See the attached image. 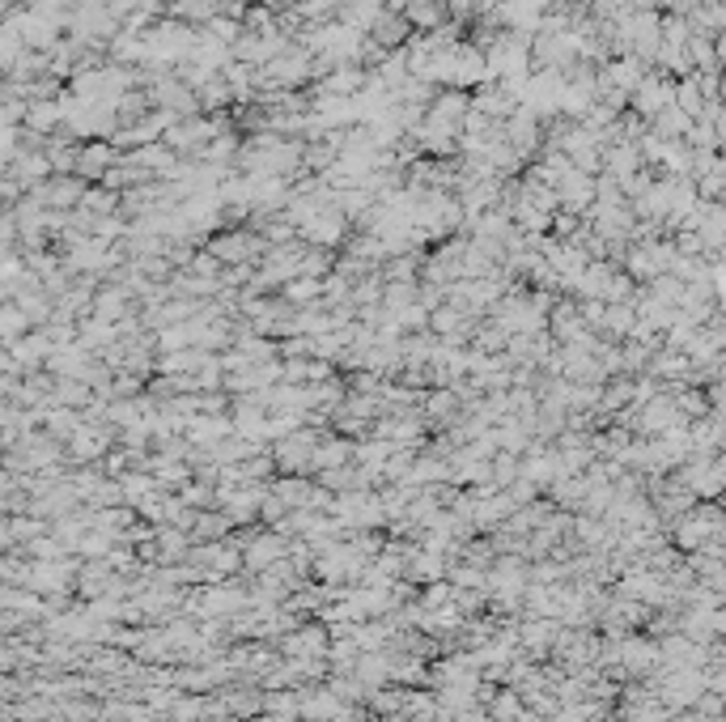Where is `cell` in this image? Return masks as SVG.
Here are the masks:
<instances>
[{"label": "cell", "instance_id": "cell-1", "mask_svg": "<svg viewBox=\"0 0 726 722\" xmlns=\"http://www.w3.org/2000/svg\"><path fill=\"white\" fill-rule=\"evenodd\" d=\"M518 714H523V705H518V693H501L497 705H493V718H497V722H514Z\"/></svg>", "mask_w": 726, "mask_h": 722}, {"label": "cell", "instance_id": "cell-2", "mask_svg": "<svg viewBox=\"0 0 726 722\" xmlns=\"http://www.w3.org/2000/svg\"><path fill=\"white\" fill-rule=\"evenodd\" d=\"M323 646H327V642H323V633H319V629H302V633L289 642V650H306V654H319Z\"/></svg>", "mask_w": 726, "mask_h": 722}, {"label": "cell", "instance_id": "cell-3", "mask_svg": "<svg viewBox=\"0 0 726 722\" xmlns=\"http://www.w3.org/2000/svg\"><path fill=\"white\" fill-rule=\"evenodd\" d=\"M77 196H81V183H56V187L47 191V204H56V209H60V204H73Z\"/></svg>", "mask_w": 726, "mask_h": 722}, {"label": "cell", "instance_id": "cell-4", "mask_svg": "<svg viewBox=\"0 0 726 722\" xmlns=\"http://www.w3.org/2000/svg\"><path fill=\"white\" fill-rule=\"evenodd\" d=\"M315 293H319V281H293V285H289V297H293V302H310Z\"/></svg>", "mask_w": 726, "mask_h": 722}]
</instances>
